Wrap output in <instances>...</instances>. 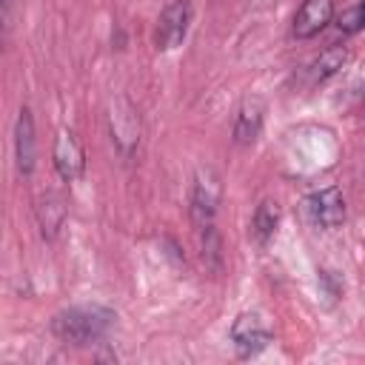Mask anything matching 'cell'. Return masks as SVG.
<instances>
[{
    "label": "cell",
    "instance_id": "1",
    "mask_svg": "<svg viewBox=\"0 0 365 365\" xmlns=\"http://www.w3.org/2000/svg\"><path fill=\"white\" fill-rule=\"evenodd\" d=\"M117 322V314L103 305H71L51 319V334L74 348L100 345Z\"/></svg>",
    "mask_w": 365,
    "mask_h": 365
},
{
    "label": "cell",
    "instance_id": "2",
    "mask_svg": "<svg viewBox=\"0 0 365 365\" xmlns=\"http://www.w3.org/2000/svg\"><path fill=\"white\" fill-rule=\"evenodd\" d=\"M228 336H231L234 354L240 359H251V356H259L274 342V328L262 311H242L231 322Z\"/></svg>",
    "mask_w": 365,
    "mask_h": 365
},
{
    "label": "cell",
    "instance_id": "3",
    "mask_svg": "<svg viewBox=\"0 0 365 365\" xmlns=\"http://www.w3.org/2000/svg\"><path fill=\"white\" fill-rule=\"evenodd\" d=\"M302 217L317 231H336L345 222V217H348V205H345L342 191L336 185L311 191L302 200Z\"/></svg>",
    "mask_w": 365,
    "mask_h": 365
},
{
    "label": "cell",
    "instance_id": "4",
    "mask_svg": "<svg viewBox=\"0 0 365 365\" xmlns=\"http://www.w3.org/2000/svg\"><path fill=\"white\" fill-rule=\"evenodd\" d=\"M220 200H222L220 174H217L211 165H200L197 174H194V182H191V194H188V214H191V222H194L197 228L214 222L217 208H220Z\"/></svg>",
    "mask_w": 365,
    "mask_h": 365
},
{
    "label": "cell",
    "instance_id": "5",
    "mask_svg": "<svg viewBox=\"0 0 365 365\" xmlns=\"http://www.w3.org/2000/svg\"><path fill=\"white\" fill-rule=\"evenodd\" d=\"M108 131H111V143L117 148V154L131 163L137 148H140V134H143V125H140V114L137 108L125 100V97H117L108 108Z\"/></svg>",
    "mask_w": 365,
    "mask_h": 365
},
{
    "label": "cell",
    "instance_id": "6",
    "mask_svg": "<svg viewBox=\"0 0 365 365\" xmlns=\"http://www.w3.org/2000/svg\"><path fill=\"white\" fill-rule=\"evenodd\" d=\"M191 17H194V6L191 0H171L160 17H157V26H154V46L160 51H174L177 46H182L185 34H188V26H191Z\"/></svg>",
    "mask_w": 365,
    "mask_h": 365
},
{
    "label": "cell",
    "instance_id": "7",
    "mask_svg": "<svg viewBox=\"0 0 365 365\" xmlns=\"http://www.w3.org/2000/svg\"><path fill=\"white\" fill-rule=\"evenodd\" d=\"M51 163L63 182H77L86 174V151L74 131H68V128L57 131L54 148H51Z\"/></svg>",
    "mask_w": 365,
    "mask_h": 365
},
{
    "label": "cell",
    "instance_id": "8",
    "mask_svg": "<svg viewBox=\"0 0 365 365\" xmlns=\"http://www.w3.org/2000/svg\"><path fill=\"white\" fill-rule=\"evenodd\" d=\"M37 163V137H34V117L31 108L23 106L17 111V123H14V165L20 177H31Z\"/></svg>",
    "mask_w": 365,
    "mask_h": 365
},
{
    "label": "cell",
    "instance_id": "9",
    "mask_svg": "<svg viewBox=\"0 0 365 365\" xmlns=\"http://www.w3.org/2000/svg\"><path fill=\"white\" fill-rule=\"evenodd\" d=\"M334 20V0H302V6L294 14L291 34L297 40H311L317 37L328 23Z\"/></svg>",
    "mask_w": 365,
    "mask_h": 365
},
{
    "label": "cell",
    "instance_id": "10",
    "mask_svg": "<svg viewBox=\"0 0 365 365\" xmlns=\"http://www.w3.org/2000/svg\"><path fill=\"white\" fill-rule=\"evenodd\" d=\"M262 123H265V106L262 100H245L234 117V143L237 145H254L259 131H262Z\"/></svg>",
    "mask_w": 365,
    "mask_h": 365
},
{
    "label": "cell",
    "instance_id": "11",
    "mask_svg": "<svg viewBox=\"0 0 365 365\" xmlns=\"http://www.w3.org/2000/svg\"><path fill=\"white\" fill-rule=\"evenodd\" d=\"M197 231H200V257H202V265H205V271H211L214 277H220L222 268H225L222 237H220V231H217L214 222H208V225H202Z\"/></svg>",
    "mask_w": 365,
    "mask_h": 365
},
{
    "label": "cell",
    "instance_id": "12",
    "mask_svg": "<svg viewBox=\"0 0 365 365\" xmlns=\"http://www.w3.org/2000/svg\"><path fill=\"white\" fill-rule=\"evenodd\" d=\"M63 220H66V202L60 194H46L40 202H37V222H40V234L43 240H54L57 231L63 228Z\"/></svg>",
    "mask_w": 365,
    "mask_h": 365
},
{
    "label": "cell",
    "instance_id": "13",
    "mask_svg": "<svg viewBox=\"0 0 365 365\" xmlns=\"http://www.w3.org/2000/svg\"><path fill=\"white\" fill-rule=\"evenodd\" d=\"M345 63H348V48H345V46H328V48H322L319 57H314V63L308 66L311 83H325V80H331Z\"/></svg>",
    "mask_w": 365,
    "mask_h": 365
},
{
    "label": "cell",
    "instance_id": "14",
    "mask_svg": "<svg viewBox=\"0 0 365 365\" xmlns=\"http://www.w3.org/2000/svg\"><path fill=\"white\" fill-rule=\"evenodd\" d=\"M277 225H279V205L274 200H259V205L251 214V237L259 245H265L277 234Z\"/></svg>",
    "mask_w": 365,
    "mask_h": 365
},
{
    "label": "cell",
    "instance_id": "15",
    "mask_svg": "<svg viewBox=\"0 0 365 365\" xmlns=\"http://www.w3.org/2000/svg\"><path fill=\"white\" fill-rule=\"evenodd\" d=\"M319 291H322V297H328V302H336L342 297V291H345V282H342L339 274L322 268L319 271Z\"/></svg>",
    "mask_w": 365,
    "mask_h": 365
},
{
    "label": "cell",
    "instance_id": "16",
    "mask_svg": "<svg viewBox=\"0 0 365 365\" xmlns=\"http://www.w3.org/2000/svg\"><path fill=\"white\" fill-rule=\"evenodd\" d=\"M336 26H339L345 34H354V31L365 29V23H362V14H359V6H351V9H345V11L336 17Z\"/></svg>",
    "mask_w": 365,
    "mask_h": 365
},
{
    "label": "cell",
    "instance_id": "17",
    "mask_svg": "<svg viewBox=\"0 0 365 365\" xmlns=\"http://www.w3.org/2000/svg\"><path fill=\"white\" fill-rule=\"evenodd\" d=\"M23 6V0H0V11H3V29H6V34L11 31V26H14V17H17V9Z\"/></svg>",
    "mask_w": 365,
    "mask_h": 365
},
{
    "label": "cell",
    "instance_id": "18",
    "mask_svg": "<svg viewBox=\"0 0 365 365\" xmlns=\"http://www.w3.org/2000/svg\"><path fill=\"white\" fill-rule=\"evenodd\" d=\"M359 103H362V108H365V86H362V94H359Z\"/></svg>",
    "mask_w": 365,
    "mask_h": 365
}]
</instances>
